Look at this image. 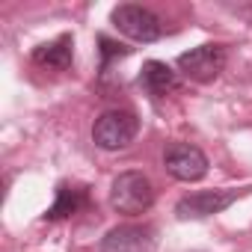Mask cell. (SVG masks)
Here are the masks:
<instances>
[{"label":"cell","instance_id":"cell-9","mask_svg":"<svg viewBox=\"0 0 252 252\" xmlns=\"http://www.w3.org/2000/svg\"><path fill=\"white\" fill-rule=\"evenodd\" d=\"M83 208H89V190L86 187H71V184H60L57 187V202L48 208V214L42 220L57 222V220H68L74 214H80Z\"/></svg>","mask_w":252,"mask_h":252},{"label":"cell","instance_id":"cell-2","mask_svg":"<svg viewBox=\"0 0 252 252\" xmlns=\"http://www.w3.org/2000/svg\"><path fill=\"white\" fill-rule=\"evenodd\" d=\"M140 119L131 110H104L92 125V143L104 152H122L137 140Z\"/></svg>","mask_w":252,"mask_h":252},{"label":"cell","instance_id":"cell-11","mask_svg":"<svg viewBox=\"0 0 252 252\" xmlns=\"http://www.w3.org/2000/svg\"><path fill=\"white\" fill-rule=\"evenodd\" d=\"M98 45H101V71H107L116 57L122 60V57L131 54V48H125V45H119V42H110L107 36H98Z\"/></svg>","mask_w":252,"mask_h":252},{"label":"cell","instance_id":"cell-6","mask_svg":"<svg viewBox=\"0 0 252 252\" xmlns=\"http://www.w3.org/2000/svg\"><path fill=\"white\" fill-rule=\"evenodd\" d=\"M163 166L178 181H202L208 175V158L199 146L190 143H169L163 152Z\"/></svg>","mask_w":252,"mask_h":252},{"label":"cell","instance_id":"cell-5","mask_svg":"<svg viewBox=\"0 0 252 252\" xmlns=\"http://www.w3.org/2000/svg\"><path fill=\"white\" fill-rule=\"evenodd\" d=\"M246 190H196L178 199L175 217L178 220H205L220 211H225L231 202H237Z\"/></svg>","mask_w":252,"mask_h":252},{"label":"cell","instance_id":"cell-10","mask_svg":"<svg viewBox=\"0 0 252 252\" xmlns=\"http://www.w3.org/2000/svg\"><path fill=\"white\" fill-rule=\"evenodd\" d=\"M33 63L42 68H68L74 63V39L71 36H57L54 42H45L33 51Z\"/></svg>","mask_w":252,"mask_h":252},{"label":"cell","instance_id":"cell-7","mask_svg":"<svg viewBox=\"0 0 252 252\" xmlns=\"http://www.w3.org/2000/svg\"><path fill=\"white\" fill-rule=\"evenodd\" d=\"M152 249H155V225L146 222L116 225L98 243V252H152Z\"/></svg>","mask_w":252,"mask_h":252},{"label":"cell","instance_id":"cell-4","mask_svg":"<svg viewBox=\"0 0 252 252\" xmlns=\"http://www.w3.org/2000/svg\"><path fill=\"white\" fill-rule=\"evenodd\" d=\"M228 63V51L217 42H208V45H199L187 54L178 57V71L187 77V80H196V83H211L220 77V71L225 68Z\"/></svg>","mask_w":252,"mask_h":252},{"label":"cell","instance_id":"cell-3","mask_svg":"<svg viewBox=\"0 0 252 252\" xmlns=\"http://www.w3.org/2000/svg\"><path fill=\"white\" fill-rule=\"evenodd\" d=\"M110 21H113V27H116L122 36H128V39H134V42H143V45L158 42V39L163 36L160 18H158L152 9L137 6V3H122V6H116L113 15H110Z\"/></svg>","mask_w":252,"mask_h":252},{"label":"cell","instance_id":"cell-1","mask_svg":"<svg viewBox=\"0 0 252 252\" xmlns=\"http://www.w3.org/2000/svg\"><path fill=\"white\" fill-rule=\"evenodd\" d=\"M155 205V184L149 181V175L128 169L119 172L110 184V208L116 214L125 217H140Z\"/></svg>","mask_w":252,"mask_h":252},{"label":"cell","instance_id":"cell-8","mask_svg":"<svg viewBox=\"0 0 252 252\" xmlns=\"http://www.w3.org/2000/svg\"><path fill=\"white\" fill-rule=\"evenodd\" d=\"M140 86L152 95V98H163L169 92H175L181 86L178 80V71L160 60H149L143 68H140Z\"/></svg>","mask_w":252,"mask_h":252}]
</instances>
